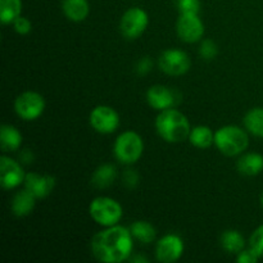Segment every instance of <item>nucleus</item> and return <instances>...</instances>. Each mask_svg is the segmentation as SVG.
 <instances>
[{"label":"nucleus","mask_w":263,"mask_h":263,"mask_svg":"<svg viewBox=\"0 0 263 263\" xmlns=\"http://www.w3.org/2000/svg\"><path fill=\"white\" fill-rule=\"evenodd\" d=\"M156 130L166 143L177 144L189 139L192 127L184 113L175 108H168L161 110L157 116Z\"/></svg>","instance_id":"f03ea898"},{"label":"nucleus","mask_w":263,"mask_h":263,"mask_svg":"<svg viewBox=\"0 0 263 263\" xmlns=\"http://www.w3.org/2000/svg\"><path fill=\"white\" fill-rule=\"evenodd\" d=\"M149 15L143 8L133 7L126 10L120 21V31L127 40H136L146 31Z\"/></svg>","instance_id":"423d86ee"},{"label":"nucleus","mask_w":263,"mask_h":263,"mask_svg":"<svg viewBox=\"0 0 263 263\" xmlns=\"http://www.w3.org/2000/svg\"><path fill=\"white\" fill-rule=\"evenodd\" d=\"M261 204H262V207H263V194H262V197H261Z\"/></svg>","instance_id":"72a5a7b5"},{"label":"nucleus","mask_w":263,"mask_h":263,"mask_svg":"<svg viewBox=\"0 0 263 263\" xmlns=\"http://www.w3.org/2000/svg\"><path fill=\"white\" fill-rule=\"evenodd\" d=\"M249 248L253 249L259 258H263V223L252 233L249 238Z\"/></svg>","instance_id":"393cba45"},{"label":"nucleus","mask_w":263,"mask_h":263,"mask_svg":"<svg viewBox=\"0 0 263 263\" xmlns=\"http://www.w3.org/2000/svg\"><path fill=\"white\" fill-rule=\"evenodd\" d=\"M189 141L195 148L207 149L212 144H215V133L208 126H195V127H192V131H190Z\"/></svg>","instance_id":"6ab92c4d"},{"label":"nucleus","mask_w":263,"mask_h":263,"mask_svg":"<svg viewBox=\"0 0 263 263\" xmlns=\"http://www.w3.org/2000/svg\"><path fill=\"white\" fill-rule=\"evenodd\" d=\"M14 110L23 121H35L45 110V99L36 91H25L14 100Z\"/></svg>","instance_id":"0eeeda50"},{"label":"nucleus","mask_w":263,"mask_h":263,"mask_svg":"<svg viewBox=\"0 0 263 263\" xmlns=\"http://www.w3.org/2000/svg\"><path fill=\"white\" fill-rule=\"evenodd\" d=\"M91 252L103 263L128 261L134 254V236L130 228L115 225L97 233L91 239Z\"/></svg>","instance_id":"f257e3e1"},{"label":"nucleus","mask_w":263,"mask_h":263,"mask_svg":"<svg viewBox=\"0 0 263 263\" xmlns=\"http://www.w3.org/2000/svg\"><path fill=\"white\" fill-rule=\"evenodd\" d=\"M117 179V168L110 163H104L98 167L91 177V184L99 189L110 186Z\"/></svg>","instance_id":"412c9836"},{"label":"nucleus","mask_w":263,"mask_h":263,"mask_svg":"<svg viewBox=\"0 0 263 263\" xmlns=\"http://www.w3.org/2000/svg\"><path fill=\"white\" fill-rule=\"evenodd\" d=\"M113 153L120 163L131 166L141 158L144 153V141L135 131H123L117 136L113 145Z\"/></svg>","instance_id":"20e7f679"},{"label":"nucleus","mask_w":263,"mask_h":263,"mask_svg":"<svg viewBox=\"0 0 263 263\" xmlns=\"http://www.w3.org/2000/svg\"><path fill=\"white\" fill-rule=\"evenodd\" d=\"M22 134L12 125H3L0 128V145L3 152H15L22 145Z\"/></svg>","instance_id":"a211bd4d"},{"label":"nucleus","mask_w":263,"mask_h":263,"mask_svg":"<svg viewBox=\"0 0 263 263\" xmlns=\"http://www.w3.org/2000/svg\"><path fill=\"white\" fill-rule=\"evenodd\" d=\"M130 231L135 240L141 244H145V246L153 243L157 238L156 228L148 221H135L130 226Z\"/></svg>","instance_id":"4be33fe9"},{"label":"nucleus","mask_w":263,"mask_h":263,"mask_svg":"<svg viewBox=\"0 0 263 263\" xmlns=\"http://www.w3.org/2000/svg\"><path fill=\"white\" fill-rule=\"evenodd\" d=\"M244 127L257 138H263V108L257 107L244 116Z\"/></svg>","instance_id":"5701e85b"},{"label":"nucleus","mask_w":263,"mask_h":263,"mask_svg":"<svg viewBox=\"0 0 263 263\" xmlns=\"http://www.w3.org/2000/svg\"><path fill=\"white\" fill-rule=\"evenodd\" d=\"M180 95L164 85H153L146 91V102L153 109L164 110L175 108L179 103Z\"/></svg>","instance_id":"ddd939ff"},{"label":"nucleus","mask_w":263,"mask_h":263,"mask_svg":"<svg viewBox=\"0 0 263 263\" xmlns=\"http://www.w3.org/2000/svg\"><path fill=\"white\" fill-rule=\"evenodd\" d=\"M215 145L223 156H240L249 146L248 131L239 126H222L215 133Z\"/></svg>","instance_id":"7ed1b4c3"},{"label":"nucleus","mask_w":263,"mask_h":263,"mask_svg":"<svg viewBox=\"0 0 263 263\" xmlns=\"http://www.w3.org/2000/svg\"><path fill=\"white\" fill-rule=\"evenodd\" d=\"M152 67H153V62H152V59L149 58V57H144V58H141L140 61L138 62V64H136V72H138L140 76H144V74L151 72Z\"/></svg>","instance_id":"c756f323"},{"label":"nucleus","mask_w":263,"mask_h":263,"mask_svg":"<svg viewBox=\"0 0 263 263\" xmlns=\"http://www.w3.org/2000/svg\"><path fill=\"white\" fill-rule=\"evenodd\" d=\"M22 13V0H0V21L3 25H10Z\"/></svg>","instance_id":"b1692460"},{"label":"nucleus","mask_w":263,"mask_h":263,"mask_svg":"<svg viewBox=\"0 0 263 263\" xmlns=\"http://www.w3.org/2000/svg\"><path fill=\"white\" fill-rule=\"evenodd\" d=\"M37 198L28 189H22L14 194L12 199V212L15 217H26L33 211Z\"/></svg>","instance_id":"2eb2a0df"},{"label":"nucleus","mask_w":263,"mask_h":263,"mask_svg":"<svg viewBox=\"0 0 263 263\" xmlns=\"http://www.w3.org/2000/svg\"><path fill=\"white\" fill-rule=\"evenodd\" d=\"M20 159H21V162H23V163H32V162H33L32 152L28 151V149H26V151L21 152Z\"/></svg>","instance_id":"2f4dec72"},{"label":"nucleus","mask_w":263,"mask_h":263,"mask_svg":"<svg viewBox=\"0 0 263 263\" xmlns=\"http://www.w3.org/2000/svg\"><path fill=\"white\" fill-rule=\"evenodd\" d=\"M221 247L225 252L230 254H238L246 248V239L238 230L223 231L220 239Z\"/></svg>","instance_id":"aec40b11"},{"label":"nucleus","mask_w":263,"mask_h":263,"mask_svg":"<svg viewBox=\"0 0 263 263\" xmlns=\"http://www.w3.org/2000/svg\"><path fill=\"white\" fill-rule=\"evenodd\" d=\"M184 251L185 244L181 236L176 234H167L157 241L156 258L161 263H174L181 258Z\"/></svg>","instance_id":"9b49d317"},{"label":"nucleus","mask_w":263,"mask_h":263,"mask_svg":"<svg viewBox=\"0 0 263 263\" xmlns=\"http://www.w3.org/2000/svg\"><path fill=\"white\" fill-rule=\"evenodd\" d=\"M204 25L197 13H180L176 22V32L180 40L194 44L202 40L204 35Z\"/></svg>","instance_id":"9d476101"},{"label":"nucleus","mask_w":263,"mask_h":263,"mask_svg":"<svg viewBox=\"0 0 263 263\" xmlns=\"http://www.w3.org/2000/svg\"><path fill=\"white\" fill-rule=\"evenodd\" d=\"M130 262H134V263H148L149 259L146 258V257L141 256V254H133V256L130 257V259H128Z\"/></svg>","instance_id":"473e14b6"},{"label":"nucleus","mask_w":263,"mask_h":263,"mask_svg":"<svg viewBox=\"0 0 263 263\" xmlns=\"http://www.w3.org/2000/svg\"><path fill=\"white\" fill-rule=\"evenodd\" d=\"M12 25L15 32L20 33V35H27L32 30V23H31V21L28 18L22 17V15H20Z\"/></svg>","instance_id":"cd10ccee"},{"label":"nucleus","mask_w":263,"mask_h":263,"mask_svg":"<svg viewBox=\"0 0 263 263\" xmlns=\"http://www.w3.org/2000/svg\"><path fill=\"white\" fill-rule=\"evenodd\" d=\"M90 126L102 135H109L120 127V115L109 105H98L90 112Z\"/></svg>","instance_id":"1a4fd4ad"},{"label":"nucleus","mask_w":263,"mask_h":263,"mask_svg":"<svg viewBox=\"0 0 263 263\" xmlns=\"http://www.w3.org/2000/svg\"><path fill=\"white\" fill-rule=\"evenodd\" d=\"M236 168L244 176H257L263 171V156L254 152L241 154L236 162Z\"/></svg>","instance_id":"dca6fc26"},{"label":"nucleus","mask_w":263,"mask_h":263,"mask_svg":"<svg viewBox=\"0 0 263 263\" xmlns=\"http://www.w3.org/2000/svg\"><path fill=\"white\" fill-rule=\"evenodd\" d=\"M123 182L126 184V186L135 187L139 182V175L136 174V171H134V170H126V171L123 172Z\"/></svg>","instance_id":"7c9ffc66"},{"label":"nucleus","mask_w":263,"mask_h":263,"mask_svg":"<svg viewBox=\"0 0 263 263\" xmlns=\"http://www.w3.org/2000/svg\"><path fill=\"white\" fill-rule=\"evenodd\" d=\"M199 54L204 61H212V59L216 58V55L218 54L217 44L213 40L205 39V40H203L202 44H200Z\"/></svg>","instance_id":"a878e982"},{"label":"nucleus","mask_w":263,"mask_h":263,"mask_svg":"<svg viewBox=\"0 0 263 263\" xmlns=\"http://www.w3.org/2000/svg\"><path fill=\"white\" fill-rule=\"evenodd\" d=\"M25 187L30 190L37 199H44L53 193L55 187V179L50 175H40L28 172L25 177Z\"/></svg>","instance_id":"4468645a"},{"label":"nucleus","mask_w":263,"mask_h":263,"mask_svg":"<svg viewBox=\"0 0 263 263\" xmlns=\"http://www.w3.org/2000/svg\"><path fill=\"white\" fill-rule=\"evenodd\" d=\"M177 9L180 13H199L200 2L199 0H175Z\"/></svg>","instance_id":"bb28decb"},{"label":"nucleus","mask_w":263,"mask_h":263,"mask_svg":"<svg viewBox=\"0 0 263 263\" xmlns=\"http://www.w3.org/2000/svg\"><path fill=\"white\" fill-rule=\"evenodd\" d=\"M158 67L170 76H182L192 67L189 54L180 49H166L158 57Z\"/></svg>","instance_id":"6e6552de"},{"label":"nucleus","mask_w":263,"mask_h":263,"mask_svg":"<svg viewBox=\"0 0 263 263\" xmlns=\"http://www.w3.org/2000/svg\"><path fill=\"white\" fill-rule=\"evenodd\" d=\"M26 174L20 162L10 157H0V184L3 189L12 190L25 182Z\"/></svg>","instance_id":"f8f14e48"},{"label":"nucleus","mask_w":263,"mask_h":263,"mask_svg":"<svg viewBox=\"0 0 263 263\" xmlns=\"http://www.w3.org/2000/svg\"><path fill=\"white\" fill-rule=\"evenodd\" d=\"M259 257L257 256L256 252H254L253 249L244 248L243 251L239 252V253L236 254L235 261L238 263H256Z\"/></svg>","instance_id":"c85d7f7f"},{"label":"nucleus","mask_w":263,"mask_h":263,"mask_svg":"<svg viewBox=\"0 0 263 263\" xmlns=\"http://www.w3.org/2000/svg\"><path fill=\"white\" fill-rule=\"evenodd\" d=\"M62 10L67 20L72 22H82L90 13L87 0H62Z\"/></svg>","instance_id":"f3484780"},{"label":"nucleus","mask_w":263,"mask_h":263,"mask_svg":"<svg viewBox=\"0 0 263 263\" xmlns=\"http://www.w3.org/2000/svg\"><path fill=\"white\" fill-rule=\"evenodd\" d=\"M89 215L98 225L103 228L118 225L123 217V208L116 199L109 197H98L89 205Z\"/></svg>","instance_id":"39448f33"}]
</instances>
